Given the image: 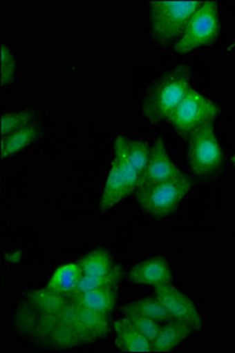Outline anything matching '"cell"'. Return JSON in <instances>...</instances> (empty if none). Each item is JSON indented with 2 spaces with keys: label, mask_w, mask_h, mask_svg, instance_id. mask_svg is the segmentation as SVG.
Segmentation results:
<instances>
[{
  "label": "cell",
  "mask_w": 235,
  "mask_h": 353,
  "mask_svg": "<svg viewBox=\"0 0 235 353\" xmlns=\"http://www.w3.org/2000/svg\"><path fill=\"white\" fill-rule=\"evenodd\" d=\"M12 327L31 345L65 351L103 341L110 332V317L90 311L73 298L33 290L15 309Z\"/></svg>",
  "instance_id": "6da1fadb"
},
{
  "label": "cell",
  "mask_w": 235,
  "mask_h": 353,
  "mask_svg": "<svg viewBox=\"0 0 235 353\" xmlns=\"http://www.w3.org/2000/svg\"><path fill=\"white\" fill-rule=\"evenodd\" d=\"M189 66L178 65L155 81L147 91L143 101V116L150 125L169 121L175 110L191 91Z\"/></svg>",
  "instance_id": "7a4b0ae2"
},
{
  "label": "cell",
  "mask_w": 235,
  "mask_h": 353,
  "mask_svg": "<svg viewBox=\"0 0 235 353\" xmlns=\"http://www.w3.org/2000/svg\"><path fill=\"white\" fill-rule=\"evenodd\" d=\"M203 3L198 0L150 1V28L155 41L166 46L181 38Z\"/></svg>",
  "instance_id": "3957f363"
},
{
  "label": "cell",
  "mask_w": 235,
  "mask_h": 353,
  "mask_svg": "<svg viewBox=\"0 0 235 353\" xmlns=\"http://www.w3.org/2000/svg\"><path fill=\"white\" fill-rule=\"evenodd\" d=\"M191 179L187 174L173 181L149 185L136 190L140 208L149 217H168L174 213L183 198L191 189Z\"/></svg>",
  "instance_id": "277c9868"
},
{
  "label": "cell",
  "mask_w": 235,
  "mask_h": 353,
  "mask_svg": "<svg viewBox=\"0 0 235 353\" xmlns=\"http://www.w3.org/2000/svg\"><path fill=\"white\" fill-rule=\"evenodd\" d=\"M188 161L191 172L201 178L216 176L223 170V153L215 134L214 121L203 125L189 137Z\"/></svg>",
  "instance_id": "5b68a950"
},
{
  "label": "cell",
  "mask_w": 235,
  "mask_h": 353,
  "mask_svg": "<svg viewBox=\"0 0 235 353\" xmlns=\"http://www.w3.org/2000/svg\"><path fill=\"white\" fill-rule=\"evenodd\" d=\"M219 33L218 4L212 0L203 1L189 21L182 37L175 45V51L180 54H186L209 46L218 39Z\"/></svg>",
  "instance_id": "8992f818"
},
{
  "label": "cell",
  "mask_w": 235,
  "mask_h": 353,
  "mask_svg": "<svg viewBox=\"0 0 235 353\" xmlns=\"http://www.w3.org/2000/svg\"><path fill=\"white\" fill-rule=\"evenodd\" d=\"M221 112L218 105L191 88L171 117V126L182 138L189 137L203 125L215 121Z\"/></svg>",
  "instance_id": "52a82bcc"
},
{
  "label": "cell",
  "mask_w": 235,
  "mask_h": 353,
  "mask_svg": "<svg viewBox=\"0 0 235 353\" xmlns=\"http://www.w3.org/2000/svg\"><path fill=\"white\" fill-rule=\"evenodd\" d=\"M155 297L162 303L171 319L183 321L195 331L203 329V318L191 297L171 283L155 288Z\"/></svg>",
  "instance_id": "ba28073f"
},
{
  "label": "cell",
  "mask_w": 235,
  "mask_h": 353,
  "mask_svg": "<svg viewBox=\"0 0 235 353\" xmlns=\"http://www.w3.org/2000/svg\"><path fill=\"white\" fill-rule=\"evenodd\" d=\"M183 174L185 173L181 170H178V166L174 164V161H171V157L167 152L164 141L161 138H158L151 148L149 163L140 178L138 189L149 186V185L173 181L178 176H182Z\"/></svg>",
  "instance_id": "9c48e42d"
},
{
  "label": "cell",
  "mask_w": 235,
  "mask_h": 353,
  "mask_svg": "<svg viewBox=\"0 0 235 353\" xmlns=\"http://www.w3.org/2000/svg\"><path fill=\"white\" fill-rule=\"evenodd\" d=\"M129 279L138 285L153 286L154 289L166 285L171 283V265L164 258H148L135 265L130 271Z\"/></svg>",
  "instance_id": "30bf717a"
},
{
  "label": "cell",
  "mask_w": 235,
  "mask_h": 353,
  "mask_svg": "<svg viewBox=\"0 0 235 353\" xmlns=\"http://www.w3.org/2000/svg\"><path fill=\"white\" fill-rule=\"evenodd\" d=\"M82 274L122 281L123 270L106 250L95 249L78 261Z\"/></svg>",
  "instance_id": "8fae6325"
},
{
  "label": "cell",
  "mask_w": 235,
  "mask_h": 353,
  "mask_svg": "<svg viewBox=\"0 0 235 353\" xmlns=\"http://www.w3.org/2000/svg\"><path fill=\"white\" fill-rule=\"evenodd\" d=\"M115 333V344L122 352L154 353L151 341H148L142 333L138 332L134 326L122 318L113 324Z\"/></svg>",
  "instance_id": "7c38bea8"
},
{
  "label": "cell",
  "mask_w": 235,
  "mask_h": 353,
  "mask_svg": "<svg viewBox=\"0 0 235 353\" xmlns=\"http://www.w3.org/2000/svg\"><path fill=\"white\" fill-rule=\"evenodd\" d=\"M194 332L195 330L183 321L174 319L167 321L151 343L154 353L171 352Z\"/></svg>",
  "instance_id": "4fadbf2b"
},
{
  "label": "cell",
  "mask_w": 235,
  "mask_h": 353,
  "mask_svg": "<svg viewBox=\"0 0 235 353\" xmlns=\"http://www.w3.org/2000/svg\"><path fill=\"white\" fill-rule=\"evenodd\" d=\"M73 301L78 304L84 306L86 309L93 312L100 313L106 317H110L114 312L116 301H118V289L109 288V289L96 290L90 292L81 293L71 296Z\"/></svg>",
  "instance_id": "5bb4252c"
},
{
  "label": "cell",
  "mask_w": 235,
  "mask_h": 353,
  "mask_svg": "<svg viewBox=\"0 0 235 353\" xmlns=\"http://www.w3.org/2000/svg\"><path fill=\"white\" fill-rule=\"evenodd\" d=\"M41 136V126L36 123L26 125L24 128L11 133L10 136L1 138V159L16 156L32 145Z\"/></svg>",
  "instance_id": "9a60e30c"
},
{
  "label": "cell",
  "mask_w": 235,
  "mask_h": 353,
  "mask_svg": "<svg viewBox=\"0 0 235 353\" xmlns=\"http://www.w3.org/2000/svg\"><path fill=\"white\" fill-rule=\"evenodd\" d=\"M129 197L126 191V181L121 171L118 169V164L113 161L110 168L109 174L106 178L104 191L100 201V210L101 212H106L114 206L121 203L124 198Z\"/></svg>",
  "instance_id": "2e32d148"
},
{
  "label": "cell",
  "mask_w": 235,
  "mask_h": 353,
  "mask_svg": "<svg viewBox=\"0 0 235 353\" xmlns=\"http://www.w3.org/2000/svg\"><path fill=\"white\" fill-rule=\"evenodd\" d=\"M81 274L77 263L62 265L53 272V277L50 278L44 289L59 296L70 297L77 288Z\"/></svg>",
  "instance_id": "e0dca14e"
},
{
  "label": "cell",
  "mask_w": 235,
  "mask_h": 353,
  "mask_svg": "<svg viewBox=\"0 0 235 353\" xmlns=\"http://www.w3.org/2000/svg\"><path fill=\"white\" fill-rule=\"evenodd\" d=\"M114 161L118 164V169L124 176L128 194L134 193L140 184V174L135 170L134 165L130 161L126 153V137L118 136L114 143Z\"/></svg>",
  "instance_id": "ac0fdd59"
},
{
  "label": "cell",
  "mask_w": 235,
  "mask_h": 353,
  "mask_svg": "<svg viewBox=\"0 0 235 353\" xmlns=\"http://www.w3.org/2000/svg\"><path fill=\"white\" fill-rule=\"evenodd\" d=\"M124 313H136V314H141L144 317L153 318L160 323L171 321V316H169V313L167 312L166 307L156 297H146L140 301L129 303L123 307V314Z\"/></svg>",
  "instance_id": "d6986e66"
},
{
  "label": "cell",
  "mask_w": 235,
  "mask_h": 353,
  "mask_svg": "<svg viewBox=\"0 0 235 353\" xmlns=\"http://www.w3.org/2000/svg\"><path fill=\"white\" fill-rule=\"evenodd\" d=\"M35 117H36V113L31 111V110L5 113L0 119L1 138L10 136L11 133L16 132L26 125L31 124V123H33Z\"/></svg>",
  "instance_id": "ffe728a7"
},
{
  "label": "cell",
  "mask_w": 235,
  "mask_h": 353,
  "mask_svg": "<svg viewBox=\"0 0 235 353\" xmlns=\"http://www.w3.org/2000/svg\"><path fill=\"white\" fill-rule=\"evenodd\" d=\"M126 149L130 161L141 178L147 165L149 163L150 153H151L149 145L147 144L146 141L129 139L126 137Z\"/></svg>",
  "instance_id": "44dd1931"
},
{
  "label": "cell",
  "mask_w": 235,
  "mask_h": 353,
  "mask_svg": "<svg viewBox=\"0 0 235 353\" xmlns=\"http://www.w3.org/2000/svg\"><path fill=\"white\" fill-rule=\"evenodd\" d=\"M123 316H124L123 318L129 323L130 325L134 326L138 332L142 333L143 336L151 343L156 338L158 331L161 329L160 321H155L153 318L144 317V316L136 314V313H124Z\"/></svg>",
  "instance_id": "7402d4cb"
},
{
  "label": "cell",
  "mask_w": 235,
  "mask_h": 353,
  "mask_svg": "<svg viewBox=\"0 0 235 353\" xmlns=\"http://www.w3.org/2000/svg\"><path fill=\"white\" fill-rule=\"evenodd\" d=\"M121 281L114 279V278H101L93 277V276H84L81 274L79 281H78L77 288L75 290V294H81V293L90 292V291H96V290L109 289V288H115L118 289ZM70 296V297H71Z\"/></svg>",
  "instance_id": "603a6c76"
},
{
  "label": "cell",
  "mask_w": 235,
  "mask_h": 353,
  "mask_svg": "<svg viewBox=\"0 0 235 353\" xmlns=\"http://www.w3.org/2000/svg\"><path fill=\"white\" fill-rule=\"evenodd\" d=\"M0 81L1 86L5 88L6 85L12 84L16 78L17 61L12 51L4 43L0 50Z\"/></svg>",
  "instance_id": "cb8c5ba5"
},
{
  "label": "cell",
  "mask_w": 235,
  "mask_h": 353,
  "mask_svg": "<svg viewBox=\"0 0 235 353\" xmlns=\"http://www.w3.org/2000/svg\"><path fill=\"white\" fill-rule=\"evenodd\" d=\"M232 161H233V164L235 165V156L232 158Z\"/></svg>",
  "instance_id": "d4e9b609"
}]
</instances>
